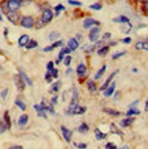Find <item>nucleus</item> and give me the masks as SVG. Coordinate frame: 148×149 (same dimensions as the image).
I'll return each mask as SVG.
<instances>
[{
  "mask_svg": "<svg viewBox=\"0 0 148 149\" xmlns=\"http://www.w3.org/2000/svg\"><path fill=\"white\" fill-rule=\"evenodd\" d=\"M13 82L14 84L19 91H23L26 88V83L25 81L24 80L20 74H15L13 77Z\"/></svg>",
  "mask_w": 148,
  "mask_h": 149,
  "instance_id": "f257e3e1",
  "label": "nucleus"
},
{
  "mask_svg": "<svg viewBox=\"0 0 148 149\" xmlns=\"http://www.w3.org/2000/svg\"><path fill=\"white\" fill-rule=\"evenodd\" d=\"M79 93L77 89L74 88L72 93V97L71 98V102L69 104V106L67 110V113L71 111L73 109L79 105Z\"/></svg>",
  "mask_w": 148,
  "mask_h": 149,
  "instance_id": "f03ea898",
  "label": "nucleus"
},
{
  "mask_svg": "<svg viewBox=\"0 0 148 149\" xmlns=\"http://www.w3.org/2000/svg\"><path fill=\"white\" fill-rule=\"evenodd\" d=\"M89 38L91 42H95L100 38V29L97 27L92 28L89 33Z\"/></svg>",
  "mask_w": 148,
  "mask_h": 149,
  "instance_id": "7ed1b4c3",
  "label": "nucleus"
},
{
  "mask_svg": "<svg viewBox=\"0 0 148 149\" xmlns=\"http://www.w3.org/2000/svg\"><path fill=\"white\" fill-rule=\"evenodd\" d=\"M20 5L19 0H9L8 3L7 7L11 12H15L17 10Z\"/></svg>",
  "mask_w": 148,
  "mask_h": 149,
  "instance_id": "20e7f679",
  "label": "nucleus"
},
{
  "mask_svg": "<svg viewBox=\"0 0 148 149\" xmlns=\"http://www.w3.org/2000/svg\"><path fill=\"white\" fill-rule=\"evenodd\" d=\"M53 14L51 10L46 9L45 10L42 15V21L43 23H47L49 21H51L53 18Z\"/></svg>",
  "mask_w": 148,
  "mask_h": 149,
  "instance_id": "39448f33",
  "label": "nucleus"
},
{
  "mask_svg": "<svg viewBox=\"0 0 148 149\" xmlns=\"http://www.w3.org/2000/svg\"><path fill=\"white\" fill-rule=\"evenodd\" d=\"M100 23L93 19V18H86L83 21V27L85 29H89L93 25H99Z\"/></svg>",
  "mask_w": 148,
  "mask_h": 149,
  "instance_id": "423d86ee",
  "label": "nucleus"
},
{
  "mask_svg": "<svg viewBox=\"0 0 148 149\" xmlns=\"http://www.w3.org/2000/svg\"><path fill=\"white\" fill-rule=\"evenodd\" d=\"M21 25L26 29H30L33 26V19L30 17H24L21 20Z\"/></svg>",
  "mask_w": 148,
  "mask_h": 149,
  "instance_id": "0eeeda50",
  "label": "nucleus"
},
{
  "mask_svg": "<svg viewBox=\"0 0 148 149\" xmlns=\"http://www.w3.org/2000/svg\"><path fill=\"white\" fill-rule=\"evenodd\" d=\"M86 111V108L85 107H82L79 105L77 106L71 111L68 113L70 115H81L84 114Z\"/></svg>",
  "mask_w": 148,
  "mask_h": 149,
  "instance_id": "6e6552de",
  "label": "nucleus"
},
{
  "mask_svg": "<svg viewBox=\"0 0 148 149\" xmlns=\"http://www.w3.org/2000/svg\"><path fill=\"white\" fill-rule=\"evenodd\" d=\"M118 72V70H116L115 71H113L112 73L111 74V75L108 77V79H107V80L105 81V82L104 83V84L101 86V87L100 88V91H105L106 90V89L109 87L111 81L113 80V79L115 77V76L116 75L117 72Z\"/></svg>",
  "mask_w": 148,
  "mask_h": 149,
  "instance_id": "1a4fd4ad",
  "label": "nucleus"
},
{
  "mask_svg": "<svg viewBox=\"0 0 148 149\" xmlns=\"http://www.w3.org/2000/svg\"><path fill=\"white\" fill-rule=\"evenodd\" d=\"M135 121V118L129 117L121 120V122H120V126L123 128H127L130 126Z\"/></svg>",
  "mask_w": 148,
  "mask_h": 149,
  "instance_id": "9d476101",
  "label": "nucleus"
},
{
  "mask_svg": "<svg viewBox=\"0 0 148 149\" xmlns=\"http://www.w3.org/2000/svg\"><path fill=\"white\" fill-rule=\"evenodd\" d=\"M61 130L62 134H63V136L64 139L67 142H69V141L71 140V136L72 135V131H71L70 130L67 129L64 126H62L61 128Z\"/></svg>",
  "mask_w": 148,
  "mask_h": 149,
  "instance_id": "9b49d317",
  "label": "nucleus"
},
{
  "mask_svg": "<svg viewBox=\"0 0 148 149\" xmlns=\"http://www.w3.org/2000/svg\"><path fill=\"white\" fill-rule=\"evenodd\" d=\"M68 46L69 48L71 49V51H75L77 49H78V48L79 46V44L75 38H72L68 41Z\"/></svg>",
  "mask_w": 148,
  "mask_h": 149,
  "instance_id": "f8f14e48",
  "label": "nucleus"
},
{
  "mask_svg": "<svg viewBox=\"0 0 148 149\" xmlns=\"http://www.w3.org/2000/svg\"><path fill=\"white\" fill-rule=\"evenodd\" d=\"M41 106L42 107V108L45 110H47L49 111H50L51 113H54V107H53V105H52V103H49L47 100H42V101L41 102Z\"/></svg>",
  "mask_w": 148,
  "mask_h": 149,
  "instance_id": "ddd939ff",
  "label": "nucleus"
},
{
  "mask_svg": "<svg viewBox=\"0 0 148 149\" xmlns=\"http://www.w3.org/2000/svg\"><path fill=\"white\" fill-rule=\"evenodd\" d=\"M7 18L11 23L14 24H16L19 19V16L15 12L10 11V12L7 14Z\"/></svg>",
  "mask_w": 148,
  "mask_h": 149,
  "instance_id": "4468645a",
  "label": "nucleus"
},
{
  "mask_svg": "<svg viewBox=\"0 0 148 149\" xmlns=\"http://www.w3.org/2000/svg\"><path fill=\"white\" fill-rule=\"evenodd\" d=\"M34 108L35 110L37 111L38 117H43L44 118H47V115L45 112V110L42 108V107L41 105H35L34 106Z\"/></svg>",
  "mask_w": 148,
  "mask_h": 149,
  "instance_id": "2eb2a0df",
  "label": "nucleus"
},
{
  "mask_svg": "<svg viewBox=\"0 0 148 149\" xmlns=\"http://www.w3.org/2000/svg\"><path fill=\"white\" fill-rule=\"evenodd\" d=\"M63 42L62 41H57L55 42H54L53 44H52L51 46H48L43 48V51L44 52H51L55 48H56L61 45H62Z\"/></svg>",
  "mask_w": 148,
  "mask_h": 149,
  "instance_id": "dca6fc26",
  "label": "nucleus"
},
{
  "mask_svg": "<svg viewBox=\"0 0 148 149\" xmlns=\"http://www.w3.org/2000/svg\"><path fill=\"white\" fill-rule=\"evenodd\" d=\"M3 117H4V119L5 122V125H6L7 128L10 130L11 128V126H12V123H11V119L10 115L9 114L8 110H7L4 112Z\"/></svg>",
  "mask_w": 148,
  "mask_h": 149,
  "instance_id": "f3484780",
  "label": "nucleus"
},
{
  "mask_svg": "<svg viewBox=\"0 0 148 149\" xmlns=\"http://www.w3.org/2000/svg\"><path fill=\"white\" fill-rule=\"evenodd\" d=\"M86 71L87 68L83 64H80L77 67V72L79 77H83L86 73Z\"/></svg>",
  "mask_w": 148,
  "mask_h": 149,
  "instance_id": "a211bd4d",
  "label": "nucleus"
},
{
  "mask_svg": "<svg viewBox=\"0 0 148 149\" xmlns=\"http://www.w3.org/2000/svg\"><path fill=\"white\" fill-rule=\"evenodd\" d=\"M115 88H116V83L115 82H113L112 83V84L110 85L109 87H108L106 89V90L104 92V95L106 97L111 96L113 93Z\"/></svg>",
  "mask_w": 148,
  "mask_h": 149,
  "instance_id": "6ab92c4d",
  "label": "nucleus"
},
{
  "mask_svg": "<svg viewBox=\"0 0 148 149\" xmlns=\"http://www.w3.org/2000/svg\"><path fill=\"white\" fill-rule=\"evenodd\" d=\"M28 121H29L28 115L26 114H23L19 117V119L18 120V123L20 126H26L27 123Z\"/></svg>",
  "mask_w": 148,
  "mask_h": 149,
  "instance_id": "aec40b11",
  "label": "nucleus"
},
{
  "mask_svg": "<svg viewBox=\"0 0 148 149\" xmlns=\"http://www.w3.org/2000/svg\"><path fill=\"white\" fill-rule=\"evenodd\" d=\"M61 87V82L58 81L55 83H53L50 89H49V92L51 93H54L57 92Z\"/></svg>",
  "mask_w": 148,
  "mask_h": 149,
  "instance_id": "412c9836",
  "label": "nucleus"
},
{
  "mask_svg": "<svg viewBox=\"0 0 148 149\" xmlns=\"http://www.w3.org/2000/svg\"><path fill=\"white\" fill-rule=\"evenodd\" d=\"M29 37L27 35H23L19 38L18 40V44L20 46H25L29 42Z\"/></svg>",
  "mask_w": 148,
  "mask_h": 149,
  "instance_id": "4be33fe9",
  "label": "nucleus"
},
{
  "mask_svg": "<svg viewBox=\"0 0 148 149\" xmlns=\"http://www.w3.org/2000/svg\"><path fill=\"white\" fill-rule=\"evenodd\" d=\"M113 21H114L116 23H123V24H129L130 20L127 17H126L125 16H121L119 17L113 19Z\"/></svg>",
  "mask_w": 148,
  "mask_h": 149,
  "instance_id": "5701e85b",
  "label": "nucleus"
},
{
  "mask_svg": "<svg viewBox=\"0 0 148 149\" xmlns=\"http://www.w3.org/2000/svg\"><path fill=\"white\" fill-rule=\"evenodd\" d=\"M106 69H107V66L105 64L103 65L102 66V67L99 70H98L97 72V73L95 74V76H94L95 80H98L100 78H101V77L103 76V74L105 72Z\"/></svg>",
  "mask_w": 148,
  "mask_h": 149,
  "instance_id": "b1692460",
  "label": "nucleus"
},
{
  "mask_svg": "<svg viewBox=\"0 0 148 149\" xmlns=\"http://www.w3.org/2000/svg\"><path fill=\"white\" fill-rule=\"evenodd\" d=\"M103 111L107 114L113 116H119L120 115V112L110 108H104L103 109Z\"/></svg>",
  "mask_w": 148,
  "mask_h": 149,
  "instance_id": "393cba45",
  "label": "nucleus"
},
{
  "mask_svg": "<svg viewBox=\"0 0 148 149\" xmlns=\"http://www.w3.org/2000/svg\"><path fill=\"white\" fill-rule=\"evenodd\" d=\"M94 133H95V135L96 139L97 140L104 139L107 137V134L103 133L99 129H98V128H96L94 130Z\"/></svg>",
  "mask_w": 148,
  "mask_h": 149,
  "instance_id": "a878e982",
  "label": "nucleus"
},
{
  "mask_svg": "<svg viewBox=\"0 0 148 149\" xmlns=\"http://www.w3.org/2000/svg\"><path fill=\"white\" fill-rule=\"evenodd\" d=\"M109 51V46H104L98 49L97 51V54L100 56H105Z\"/></svg>",
  "mask_w": 148,
  "mask_h": 149,
  "instance_id": "bb28decb",
  "label": "nucleus"
},
{
  "mask_svg": "<svg viewBox=\"0 0 148 149\" xmlns=\"http://www.w3.org/2000/svg\"><path fill=\"white\" fill-rule=\"evenodd\" d=\"M110 131L111 132L114 134H117V135H121L122 134L121 131L116 127V126L114 123H112L111 124L110 126Z\"/></svg>",
  "mask_w": 148,
  "mask_h": 149,
  "instance_id": "cd10ccee",
  "label": "nucleus"
},
{
  "mask_svg": "<svg viewBox=\"0 0 148 149\" xmlns=\"http://www.w3.org/2000/svg\"><path fill=\"white\" fill-rule=\"evenodd\" d=\"M87 88L89 89V90L91 92H95L97 90V86L95 83L92 81V80H89L87 83Z\"/></svg>",
  "mask_w": 148,
  "mask_h": 149,
  "instance_id": "c85d7f7f",
  "label": "nucleus"
},
{
  "mask_svg": "<svg viewBox=\"0 0 148 149\" xmlns=\"http://www.w3.org/2000/svg\"><path fill=\"white\" fill-rule=\"evenodd\" d=\"M78 130H79V132L80 133H82V134L86 133L89 130V127L87 126V123L83 122L79 126Z\"/></svg>",
  "mask_w": 148,
  "mask_h": 149,
  "instance_id": "c756f323",
  "label": "nucleus"
},
{
  "mask_svg": "<svg viewBox=\"0 0 148 149\" xmlns=\"http://www.w3.org/2000/svg\"><path fill=\"white\" fill-rule=\"evenodd\" d=\"M140 114V111L134 107H132L130 109V110L127 111L126 115L127 116H131L133 115H139Z\"/></svg>",
  "mask_w": 148,
  "mask_h": 149,
  "instance_id": "7c9ffc66",
  "label": "nucleus"
},
{
  "mask_svg": "<svg viewBox=\"0 0 148 149\" xmlns=\"http://www.w3.org/2000/svg\"><path fill=\"white\" fill-rule=\"evenodd\" d=\"M65 48H63L61 49V51H60L59 54V55H58V60H57L56 62V63L58 64L60 62H61L63 59H64V55H65Z\"/></svg>",
  "mask_w": 148,
  "mask_h": 149,
  "instance_id": "2f4dec72",
  "label": "nucleus"
},
{
  "mask_svg": "<svg viewBox=\"0 0 148 149\" xmlns=\"http://www.w3.org/2000/svg\"><path fill=\"white\" fill-rule=\"evenodd\" d=\"M20 74L21 75L22 77L23 78L24 80L28 84V85H30V86H31L32 84H33V83H32L31 80L28 77V76L25 74V72H23V71H20Z\"/></svg>",
  "mask_w": 148,
  "mask_h": 149,
  "instance_id": "473e14b6",
  "label": "nucleus"
},
{
  "mask_svg": "<svg viewBox=\"0 0 148 149\" xmlns=\"http://www.w3.org/2000/svg\"><path fill=\"white\" fill-rule=\"evenodd\" d=\"M15 104L22 111H25L26 109V106L23 102L20 100H16L15 101Z\"/></svg>",
  "mask_w": 148,
  "mask_h": 149,
  "instance_id": "72a5a7b5",
  "label": "nucleus"
},
{
  "mask_svg": "<svg viewBox=\"0 0 148 149\" xmlns=\"http://www.w3.org/2000/svg\"><path fill=\"white\" fill-rule=\"evenodd\" d=\"M89 8L91 9H93V10H95V11H100L103 8V6L100 3H94L92 5H90L89 6Z\"/></svg>",
  "mask_w": 148,
  "mask_h": 149,
  "instance_id": "f704fd0d",
  "label": "nucleus"
},
{
  "mask_svg": "<svg viewBox=\"0 0 148 149\" xmlns=\"http://www.w3.org/2000/svg\"><path fill=\"white\" fill-rule=\"evenodd\" d=\"M38 46V42L35 40H31L26 45V48L28 49H33Z\"/></svg>",
  "mask_w": 148,
  "mask_h": 149,
  "instance_id": "c9c22d12",
  "label": "nucleus"
},
{
  "mask_svg": "<svg viewBox=\"0 0 148 149\" xmlns=\"http://www.w3.org/2000/svg\"><path fill=\"white\" fill-rule=\"evenodd\" d=\"M60 36V34L58 32H52V33H51V34H49V40L51 41H54L55 40H56L57 38H58Z\"/></svg>",
  "mask_w": 148,
  "mask_h": 149,
  "instance_id": "e433bc0d",
  "label": "nucleus"
},
{
  "mask_svg": "<svg viewBox=\"0 0 148 149\" xmlns=\"http://www.w3.org/2000/svg\"><path fill=\"white\" fill-rule=\"evenodd\" d=\"M126 54V51H123V52H121L116 53V54H113L112 58L113 60H116V59L120 58V57L124 56Z\"/></svg>",
  "mask_w": 148,
  "mask_h": 149,
  "instance_id": "4c0bfd02",
  "label": "nucleus"
},
{
  "mask_svg": "<svg viewBox=\"0 0 148 149\" xmlns=\"http://www.w3.org/2000/svg\"><path fill=\"white\" fill-rule=\"evenodd\" d=\"M7 129V127L6 125H5V123L0 120V135L3 134L6 131Z\"/></svg>",
  "mask_w": 148,
  "mask_h": 149,
  "instance_id": "58836bf2",
  "label": "nucleus"
},
{
  "mask_svg": "<svg viewBox=\"0 0 148 149\" xmlns=\"http://www.w3.org/2000/svg\"><path fill=\"white\" fill-rule=\"evenodd\" d=\"M68 2L69 4L74 6H81L82 5L81 2L76 1V0H68Z\"/></svg>",
  "mask_w": 148,
  "mask_h": 149,
  "instance_id": "ea45409f",
  "label": "nucleus"
},
{
  "mask_svg": "<svg viewBox=\"0 0 148 149\" xmlns=\"http://www.w3.org/2000/svg\"><path fill=\"white\" fill-rule=\"evenodd\" d=\"M52 74L50 71H47L46 72V74H45V80L48 82V83H50L52 81Z\"/></svg>",
  "mask_w": 148,
  "mask_h": 149,
  "instance_id": "a19ab883",
  "label": "nucleus"
},
{
  "mask_svg": "<svg viewBox=\"0 0 148 149\" xmlns=\"http://www.w3.org/2000/svg\"><path fill=\"white\" fill-rule=\"evenodd\" d=\"M105 148L106 149H116L117 147L112 142H109L106 144L105 146Z\"/></svg>",
  "mask_w": 148,
  "mask_h": 149,
  "instance_id": "79ce46f5",
  "label": "nucleus"
},
{
  "mask_svg": "<svg viewBox=\"0 0 148 149\" xmlns=\"http://www.w3.org/2000/svg\"><path fill=\"white\" fill-rule=\"evenodd\" d=\"M47 69L48 71H52L55 68H54V63L53 62H49L47 64Z\"/></svg>",
  "mask_w": 148,
  "mask_h": 149,
  "instance_id": "37998d69",
  "label": "nucleus"
},
{
  "mask_svg": "<svg viewBox=\"0 0 148 149\" xmlns=\"http://www.w3.org/2000/svg\"><path fill=\"white\" fill-rule=\"evenodd\" d=\"M65 9V7L63 5H61V4H59L56 7H55V10L57 12H60L61 11H64Z\"/></svg>",
  "mask_w": 148,
  "mask_h": 149,
  "instance_id": "c03bdc74",
  "label": "nucleus"
},
{
  "mask_svg": "<svg viewBox=\"0 0 148 149\" xmlns=\"http://www.w3.org/2000/svg\"><path fill=\"white\" fill-rule=\"evenodd\" d=\"M71 60H72L71 56H66L65 58V60H64V64L67 66H69L71 64Z\"/></svg>",
  "mask_w": 148,
  "mask_h": 149,
  "instance_id": "a18cd8bd",
  "label": "nucleus"
},
{
  "mask_svg": "<svg viewBox=\"0 0 148 149\" xmlns=\"http://www.w3.org/2000/svg\"><path fill=\"white\" fill-rule=\"evenodd\" d=\"M52 74V76L53 78L57 79L58 77V74H59V71L56 68H54L52 71H50Z\"/></svg>",
  "mask_w": 148,
  "mask_h": 149,
  "instance_id": "49530a36",
  "label": "nucleus"
},
{
  "mask_svg": "<svg viewBox=\"0 0 148 149\" xmlns=\"http://www.w3.org/2000/svg\"><path fill=\"white\" fill-rule=\"evenodd\" d=\"M141 48L145 51H148V42H142Z\"/></svg>",
  "mask_w": 148,
  "mask_h": 149,
  "instance_id": "de8ad7c7",
  "label": "nucleus"
},
{
  "mask_svg": "<svg viewBox=\"0 0 148 149\" xmlns=\"http://www.w3.org/2000/svg\"><path fill=\"white\" fill-rule=\"evenodd\" d=\"M8 149H23V147L21 145H13L9 147Z\"/></svg>",
  "mask_w": 148,
  "mask_h": 149,
  "instance_id": "09e8293b",
  "label": "nucleus"
},
{
  "mask_svg": "<svg viewBox=\"0 0 148 149\" xmlns=\"http://www.w3.org/2000/svg\"><path fill=\"white\" fill-rule=\"evenodd\" d=\"M122 41H123V43L126 44H129L131 43V39L130 37H128L125 38L124 39H123V40H122Z\"/></svg>",
  "mask_w": 148,
  "mask_h": 149,
  "instance_id": "8fccbe9b",
  "label": "nucleus"
},
{
  "mask_svg": "<svg viewBox=\"0 0 148 149\" xmlns=\"http://www.w3.org/2000/svg\"><path fill=\"white\" fill-rule=\"evenodd\" d=\"M76 146L77 147H78L80 149H85L86 148V144H84V143H79V144H77Z\"/></svg>",
  "mask_w": 148,
  "mask_h": 149,
  "instance_id": "3c124183",
  "label": "nucleus"
},
{
  "mask_svg": "<svg viewBox=\"0 0 148 149\" xmlns=\"http://www.w3.org/2000/svg\"><path fill=\"white\" fill-rule=\"evenodd\" d=\"M143 9L144 10L145 12H148V1L145 2L143 3Z\"/></svg>",
  "mask_w": 148,
  "mask_h": 149,
  "instance_id": "603ef678",
  "label": "nucleus"
},
{
  "mask_svg": "<svg viewBox=\"0 0 148 149\" xmlns=\"http://www.w3.org/2000/svg\"><path fill=\"white\" fill-rule=\"evenodd\" d=\"M8 91L7 89H5L3 91V92L1 93V96L3 97V99H5V97L7 96V95L8 94Z\"/></svg>",
  "mask_w": 148,
  "mask_h": 149,
  "instance_id": "864d4df0",
  "label": "nucleus"
},
{
  "mask_svg": "<svg viewBox=\"0 0 148 149\" xmlns=\"http://www.w3.org/2000/svg\"><path fill=\"white\" fill-rule=\"evenodd\" d=\"M111 34L110 33H106L105 34H104L103 38V39H108L111 37Z\"/></svg>",
  "mask_w": 148,
  "mask_h": 149,
  "instance_id": "5fc2aeb1",
  "label": "nucleus"
},
{
  "mask_svg": "<svg viewBox=\"0 0 148 149\" xmlns=\"http://www.w3.org/2000/svg\"><path fill=\"white\" fill-rule=\"evenodd\" d=\"M145 111H148V98L146 99L145 105Z\"/></svg>",
  "mask_w": 148,
  "mask_h": 149,
  "instance_id": "6e6d98bb",
  "label": "nucleus"
},
{
  "mask_svg": "<svg viewBox=\"0 0 148 149\" xmlns=\"http://www.w3.org/2000/svg\"><path fill=\"white\" fill-rule=\"evenodd\" d=\"M57 96H55V97L52 98V102L53 103H57Z\"/></svg>",
  "mask_w": 148,
  "mask_h": 149,
  "instance_id": "4d7b16f0",
  "label": "nucleus"
},
{
  "mask_svg": "<svg viewBox=\"0 0 148 149\" xmlns=\"http://www.w3.org/2000/svg\"><path fill=\"white\" fill-rule=\"evenodd\" d=\"M120 149H130V148L128 147V146H124V147H123L121 148H120Z\"/></svg>",
  "mask_w": 148,
  "mask_h": 149,
  "instance_id": "13d9d810",
  "label": "nucleus"
},
{
  "mask_svg": "<svg viewBox=\"0 0 148 149\" xmlns=\"http://www.w3.org/2000/svg\"><path fill=\"white\" fill-rule=\"evenodd\" d=\"M141 1H142V2H143V3H145V2H147V1H148V0H141Z\"/></svg>",
  "mask_w": 148,
  "mask_h": 149,
  "instance_id": "bf43d9fd",
  "label": "nucleus"
},
{
  "mask_svg": "<svg viewBox=\"0 0 148 149\" xmlns=\"http://www.w3.org/2000/svg\"><path fill=\"white\" fill-rule=\"evenodd\" d=\"M2 20H3V17H2L1 15L0 14V21H2Z\"/></svg>",
  "mask_w": 148,
  "mask_h": 149,
  "instance_id": "052dcab7",
  "label": "nucleus"
}]
</instances>
